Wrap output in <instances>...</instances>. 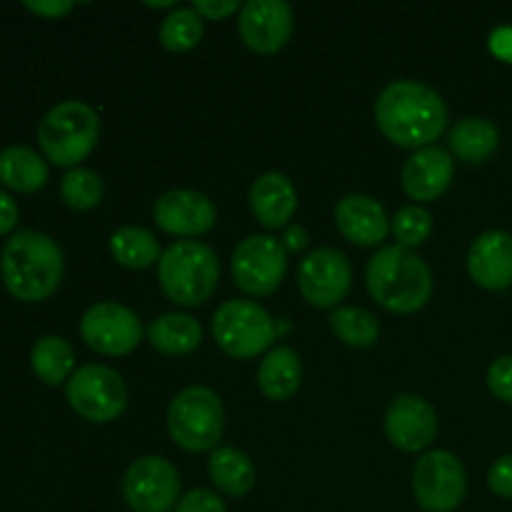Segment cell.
<instances>
[{"instance_id": "1", "label": "cell", "mask_w": 512, "mask_h": 512, "mask_svg": "<svg viewBox=\"0 0 512 512\" xmlns=\"http://www.w3.org/2000/svg\"><path fill=\"white\" fill-rule=\"evenodd\" d=\"M378 128L400 148H428L448 125V108L433 88L415 80H395L375 103Z\"/></svg>"}, {"instance_id": "2", "label": "cell", "mask_w": 512, "mask_h": 512, "mask_svg": "<svg viewBox=\"0 0 512 512\" xmlns=\"http://www.w3.org/2000/svg\"><path fill=\"white\" fill-rule=\"evenodd\" d=\"M65 260L53 238L20 230L0 253V275L10 295L23 303H40L58 290Z\"/></svg>"}, {"instance_id": "3", "label": "cell", "mask_w": 512, "mask_h": 512, "mask_svg": "<svg viewBox=\"0 0 512 512\" xmlns=\"http://www.w3.org/2000/svg\"><path fill=\"white\" fill-rule=\"evenodd\" d=\"M365 283L380 308L408 315L423 308L433 295V275L418 253L388 245L370 258Z\"/></svg>"}, {"instance_id": "4", "label": "cell", "mask_w": 512, "mask_h": 512, "mask_svg": "<svg viewBox=\"0 0 512 512\" xmlns=\"http://www.w3.org/2000/svg\"><path fill=\"white\" fill-rule=\"evenodd\" d=\"M158 280L170 303L198 308L218 288V255L198 240H178L160 255Z\"/></svg>"}, {"instance_id": "5", "label": "cell", "mask_w": 512, "mask_h": 512, "mask_svg": "<svg viewBox=\"0 0 512 512\" xmlns=\"http://www.w3.org/2000/svg\"><path fill=\"white\" fill-rule=\"evenodd\" d=\"M100 135V120L90 105L65 100L45 113L38 128V143L45 158L60 168H75L90 155Z\"/></svg>"}, {"instance_id": "6", "label": "cell", "mask_w": 512, "mask_h": 512, "mask_svg": "<svg viewBox=\"0 0 512 512\" xmlns=\"http://www.w3.org/2000/svg\"><path fill=\"white\" fill-rule=\"evenodd\" d=\"M223 423V403L218 393L205 385H190L180 390L168 408L170 438L188 453L213 450L223 435Z\"/></svg>"}, {"instance_id": "7", "label": "cell", "mask_w": 512, "mask_h": 512, "mask_svg": "<svg viewBox=\"0 0 512 512\" xmlns=\"http://www.w3.org/2000/svg\"><path fill=\"white\" fill-rule=\"evenodd\" d=\"M275 328L268 310L250 300H228L213 315L215 343L230 358L248 360L273 345Z\"/></svg>"}, {"instance_id": "8", "label": "cell", "mask_w": 512, "mask_h": 512, "mask_svg": "<svg viewBox=\"0 0 512 512\" xmlns=\"http://www.w3.org/2000/svg\"><path fill=\"white\" fill-rule=\"evenodd\" d=\"M65 398L80 418L90 423H113L128 405L123 378L105 365H83L70 375Z\"/></svg>"}, {"instance_id": "9", "label": "cell", "mask_w": 512, "mask_h": 512, "mask_svg": "<svg viewBox=\"0 0 512 512\" xmlns=\"http://www.w3.org/2000/svg\"><path fill=\"white\" fill-rule=\"evenodd\" d=\"M233 280L243 293H275L288 270V250L273 235H250L233 250Z\"/></svg>"}, {"instance_id": "10", "label": "cell", "mask_w": 512, "mask_h": 512, "mask_svg": "<svg viewBox=\"0 0 512 512\" xmlns=\"http://www.w3.org/2000/svg\"><path fill=\"white\" fill-rule=\"evenodd\" d=\"M413 493L425 512H453L468 493L463 463L448 450L423 455L413 470Z\"/></svg>"}, {"instance_id": "11", "label": "cell", "mask_w": 512, "mask_h": 512, "mask_svg": "<svg viewBox=\"0 0 512 512\" xmlns=\"http://www.w3.org/2000/svg\"><path fill=\"white\" fill-rule=\"evenodd\" d=\"M123 495L133 512H170L180 495L178 470L160 455H143L125 470Z\"/></svg>"}, {"instance_id": "12", "label": "cell", "mask_w": 512, "mask_h": 512, "mask_svg": "<svg viewBox=\"0 0 512 512\" xmlns=\"http://www.w3.org/2000/svg\"><path fill=\"white\" fill-rule=\"evenodd\" d=\"M80 335L85 345L100 355H128L143 338L140 318L120 303H98L85 310L80 320Z\"/></svg>"}, {"instance_id": "13", "label": "cell", "mask_w": 512, "mask_h": 512, "mask_svg": "<svg viewBox=\"0 0 512 512\" xmlns=\"http://www.w3.org/2000/svg\"><path fill=\"white\" fill-rule=\"evenodd\" d=\"M353 270L348 258L335 248H318L300 263L298 288L315 308H333L348 295Z\"/></svg>"}, {"instance_id": "14", "label": "cell", "mask_w": 512, "mask_h": 512, "mask_svg": "<svg viewBox=\"0 0 512 512\" xmlns=\"http://www.w3.org/2000/svg\"><path fill=\"white\" fill-rule=\"evenodd\" d=\"M238 28L250 50L273 55L293 35V8L285 0H248L240 8Z\"/></svg>"}, {"instance_id": "15", "label": "cell", "mask_w": 512, "mask_h": 512, "mask_svg": "<svg viewBox=\"0 0 512 512\" xmlns=\"http://www.w3.org/2000/svg\"><path fill=\"white\" fill-rule=\"evenodd\" d=\"M153 218L165 233L195 238L213 230L218 213L213 200L198 190H168L155 200Z\"/></svg>"}, {"instance_id": "16", "label": "cell", "mask_w": 512, "mask_h": 512, "mask_svg": "<svg viewBox=\"0 0 512 512\" xmlns=\"http://www.w3.org/2000/svg\"><path fill=\"white\" fill-rule=\"evenodd\" d=\"M385 433L398 450L418 453L438 435V413L418 395H398L385 415Z\"/></svg>"}, {"instance_id": "17", "label": "cell", "mask_w": 512, "mask_h": 512, "mask_svg": "<svg viewBox=\"0 0 512 512\" xmlns=\"http://www.w3.org/2000/svg\"><path fill=\"white\" fill-rule=\"evenodd\" d=\"M455 175V163L450 153L443 148L415 150L403 168V190L418 203H430L438 200L445 190L450 188V180Z\"/></svg>"}, {"instance_id": "18", "label": "cell", "mask_w": 512, "mask_h": 512, "mask_svg": "<svg viewBox=\"0 0 512 512\" xmlns=\"http://www.w3.org/2000/svg\"><path fill=\"white\" fill-rule=\"evenodd\" d=\"M335 225L345 240L363 248H375L390 233V220L383 205L370 195H345L335 208Z\"/></svg>"}, {"instance_id": "19", "label": "cell", "mask_w": 512, "mask_h": 512, "mask_svg": "<svg viewBox=\"0 0 512 512\" xmlns=\"http://www.w3.org/2000/svg\"><path fill=\"white\" fill-rule=\"evenodd\" d=\"M470 278L485 290H505L512 285V235L488 230L468 253Z\"/></svg>"}, {"instance_id": "20", "label": "cell", "mask_w": 512, "mask_h": 512, "mask_svg": "<svg viewBox=\"0 0 512 512\" xmlns=\"http://www.w3.org/2000/svg\"><path fill=\"white\" fill-rule=\"evenodd\" d=\"M250 208L265 228H283L298 210V193L288 175L265 173L250 188Z\"/></svg>"}, {"instance_id": "21", "label": "cell", "mask_w": 512, "mask_h": 512, "mask_svg": "<svg viewBox=\"0 0 512 512\" xmlns=\"http://www.w3.org/2000/svg\"><path fill=\"white\" fill-rule=\"evenodd\" d=\"M303 383V365L293 348H275L265 355L258 368V385L263 395L275 403L293 398Z\"/></svg>"}, {"instance_id": "22", "label": "cell", "mask_w": 512, "mask_h": 512, "mask_svg": "<svg viewBox=\"0 0 512 512\" xmlns=\"http://www.w3.org/2000/svg\"><path fill=\"white\" fill-rule=\"evenodd\" d=\"M148 340L163 355H190L203 340L198 320L185 313H165L148 325Z\"/></svg>"}, {"instance_id": "23", "label": "cell", "mask_w": 512, "mask_h": 512, "mask_svg": "<svg viewBox=\"0 0 512 512\" xmlns=\"http://www.w3.org/2000/svg\"><path fill=\"white\" fill-rule=\"evenodd\" d=\"M210 480L220 493L230 498H243L255 485V468L245 453L238 448H215L208 463Z\"/></svg>"}, {"instance_id": "24", "label": "cell", "mask_w": 512, "mask_h": 512, "mask_svg": "<svg viewBox=\"0 0 512 512\" xmlns=\"http://www.w3.org/2000/svg\"><path fill=\"white\" fill-rule=\"evenodd\" d=\"M0 183L18 193H35L48 183V165L35 150L13 145L0 150Z\"/></svg>"}, {"instance_id": "25", "label": "cell", "mask_w": 512, "mask_h": 512, "mask_svg": "<svg viewBox=\"0 0 512 512\" xmlns=\"http://www.w3.org/2000/svg\"><path fill=\"white\" fill-rule=\"evenodd\" d=\"M450 150L463 163H485L498 150L500 135L490 120L465 118L450 133Z\"/></svg>"}, {"instance_id": "26", "label": "cell", "mask_w": 512, "mask_h": 512, "mask_svg": "<svg viewBox=\"0 0 512 512\" xmlns=\"http://www.w3.org/2000/svg\"><path fill=\"white\" fill-rule=\"evenodd\" d=\"M30 365L45 385H60L70 380V373H73V348L68 345V340L58 338V335H45L33 345Z\"/></svg>"}, {"instance_id": "27", "label": "cell", "mask_w": 512, "mask_h": 512, "mask_svg": "<svg viewBox=\"0 0 512 512\" xmlns=\"http://www.w3.org/2000/svg\"><path fill=\"white\" fill-rule=\"evenodd\" d=\"M110 253L123 268L133 270H145L160 260L155 235L145 228H135V225L115 230L113 238H110Z\"/></svg>"}, {"instance_id": "28", "label": "cell", "mask_w": 512, "mask_h": 512, "mask_svg": "<svg viewBox=\"0 0 512 512\" xmlns=\"http://www.w3.org/2000/svg\"><path fill=\"white\" fill-rule=\"evenodd\" d=\"M330 328L350 348H370L378 343L380 325L373 313L363 308H338L330 315Z\"/></svg>"}, {"instance_id": "29", "label": "cell", "mask_w": 512, "mask_h": 512, "mask_svg": "<svg viewBox=\"0 0 512 512\" xmlns=\"http://www.w3.org/2000/svg\"><path fill=\"white\" fill-rule=\"evenodd\" d=\"M203 38V18L193 8H178L160 25V43L170 53H188Z\"/></svg>"}, {"instance_id": "30", "label": "cell", "mask_w": 512, "mask_h": 512, "mask_svg": "<svg viewBox=\"0 0 512 512\" xmlns=\"http://www.w3.org/2000/svg\"><path fill=\"white\" fill-rule=\"evenodd\" d=\"M60 195L73 210H93L103 200V180L85 168H73L60 180Z\"/></svg>"}, {"instance_id": "31", "label": "cell", "mask_w": 512, "mask_h": 512, "mask_svg": "<svg viewBox=\"0 0 512 512\" xmlns=\"http://www.w3.org/2000/svg\"><path fill=\"white\" fill-rule=\"evenodd\" d=\"M393 233L398 238V245L403 248H418L433 233V215L420 205H405L395 213L393 218Z\"/></svg>"}, {"instance_id": "32", "label": "cell", "mask_w": 512, "mask_h": 512, "mask_svg": "<svg viewBox=\"0 0 512 512\" xmlns=\"http://www.w3.org/2000/svg\"><path fill=\"white\" fill-rule=\"evenodd\" d=\"M488 385L490 393L498 400L512 405V355L498 358L488 370Z\"/></svg>"}, {"instance_id": "33", "label": "cell", "mask_w": 512, "mask_h": 512, "mask_svg": "<svg viewBox=\"0 0 512 512\" xmlns=\"http://www.w3.org/2000/svg\"><path fill=\"white\" fill-rule=\"evenodd\" d=\"M175 512H225L223 500L213 493V490H190L188 495L178 500L175 505Z\"/></svg>"}, {"instance_id": "34", "label": "cell", "mask_w": 512, "mask_h": 512, "mask_svg": "<svg viewBox=\"0 0 512 512\" xmlns=\"http://www.w3.org/2000/svg\"><path fill=\"white\" fill-rule=\"evenodd\" d=\"M490 490L500 498H512V455L495 460L493 468L488 473Z\"/></svg>"}, {"instance_id": "35", "label": "cell", "mask_w": 512, "mask_h": 512, "mask_svg": "<svg viewBox=\"0 0 512 512\" xmlns=\"http://www.w3.org/2000/svg\"><path fill=\"white\" fill-rule=\"evenodd\" d=\"M193 10L200 18L223 20L238 10V3H235V0H195Z\"/></svg>"}, {"instance_id": "36", "label": "cell", "mask_w": 512, "mask_h": 512, "mask_svg": "<svg viewBox=\"0 0 512 512\" xmlns=\"http://www.w3.org/2000/svg\"><path fill=\"white\" fill-rule=\"evenodd\" d=\"M30 13L40 15V18H63L65 13L73 10V3L68 0H53V3H23Z\"/></svg>"}, {"instance_id": "37", "label": "cell", "mask_w": 512, "mask_h": 512, "mask_svg": "<svg viewBox=\"0 0 512 512\" xmlns=\"http://www.w3.org/2000/svg\"><path fill=\"white\" fill-rule=\"evenodd\" d=\"M18 223V205L8 193L0 190V235H8Z\"/></svg>"}, {"instance_id": "38", "label": "cell", "mask_w": 512, "mask_h": 512, "mask_svg": "<svg viewBox=\"0 0 512 512\" xmlns=\"http://www.w3.org/2000/svg\"><path fill=\"white\" fill-rule=\"evenodd\" d=\"M490 50L505 63H512V28H498L490 35Z\"/></svg>"}, {"instance_id": "39", "label": "cell", "mask_w": 512, "mask_h": 512, "mask_svg": "<svg viewBox=\"0 0 512 512\" xmlns=\"http://www.w3.org/2000/svg\"><path fill=\"white\" fill-rule=\"evenodd\" d=\"M280 243H283V248L290 250V253H298V250H303L305 245H308V233H305V228H300V225H290Z\"/></svg>"}, {"instance_id": "40", "label": "cell", "mask_w": 512, "mask_h": 512, "mask_svg": "<svg viewBox=\"0 0 512 512\" xmlns=\"http://www.w3.org/2000/svg\"><path fill=\"white\" fill-rule=\"evenodd\" d=\"M150 8H168V5H173L170 0H163V3H148Z\"/></svg>"}]
</instances>
